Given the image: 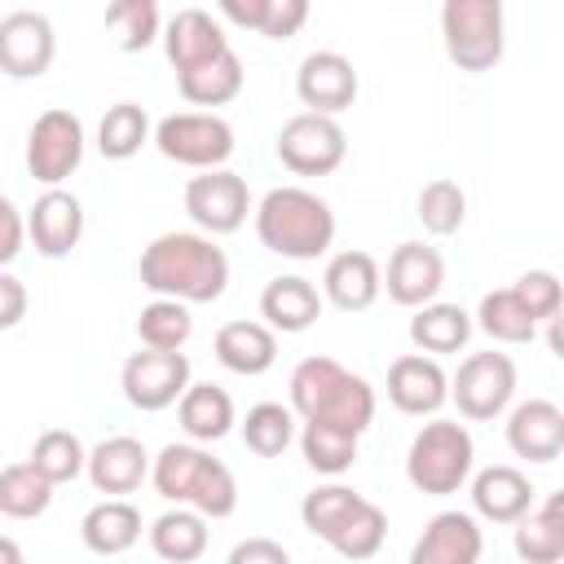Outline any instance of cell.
<instances>
[{"instance_id":"cell-35","label":"cell","mask_w":564,"mask_h":564,"mask_svg":"<svg viewBox=\"0 0 564 564\" xmlns=\"http://www.w3.org/2000/svg\"><path fill=\"white\" fill-rule=\"evenodd\" d=\"M150 132V119L137 101H115L106 115H101V128H97V145L106 159H132L141 150Z\"/></svg>"},{"instance_id":"cell-26","label":"cell","mask_w":564,"mask_h":564,"mask_svg":"<svg viewBox=\"0 0 564 564\" xmlns=\"http://www.w3.org/2000/svg\"><path fill=\"white\" fill-rule=\"evenodd\" d=\"M176 84H181V97L194 106H225L242 93V62L234 48H225L189 70H176Z\"/></svg>"},{"instance_id":"cell-38","label":"cell","mask_w":564,"mask_h":564,"mask_svg":"<svg viewBox=\"0 0 564 564\" xmlns=\"http://www.w3.org/2000/svg\"><path fill=\"white\" fill-rule=\"evenodd\" d=\"M189 308H185V300H172V295H159L154 304H145L141 308V317H137V335H141V344H150V348H181L185 339H189Z\"/></svg>"},{"instance_id":"cell-25","label":"cell","mask_w":564,"mask_h":564,"mask_svg":"<svg viewBox=\"0 0 564 564\" xmlns=\"http://www.w3.org/2000/svg\"><path fill=\"white\" fill-rule=\"evenodd\" d=\"M260 313L273 330H308L322 317V295L304 278H273L260 295Z\"/></svg>"},{"instance_id":"cell-40","label":"cell","mask_w":564,"mask_h":564,"mask_svg":"<svg viewBox=\"0 0 564 564\" xmlns=\"http://www.w3.org/2000/svg\"><path fill=\"white\" fill-rule=\"evenodd\" d=\"M357 502H361V494L357 489H344V485H322V489H313V494H304V507H300V520H304V529L308 533H317V538H330L352 511H357Z\"/></svg>"},{"instance_id":"cell-33","label":"cell","mask_w":564,"mask_h":564,"mask_svg":"<svg viewBox=\"0 0 564 564\" xmlns=\"http://www.w3.org/2000/svg\"><path fill=\"white\" fill-rule=\"evenodd\" d=\"M291 436H295V419H291V410L278 405V401H260V405H251L247 419H242V441H247V449L260 454V458H278V454L291 445Z\"/></svg>"},{"instance_id":"cell-46","label":"cell","mask_w":564,"mask_h":564,"mask_svg":"<svg viewBox=\"0 0 564 564\" xmlns=\"http://www.w3.org/2000/svg\"><path fill=\"white\" fill-rule=\"evenodd\" d=\"M22 251V216L9 198H0V264H9Z\"/></svg>"},{"instance_id":"cell-19","label":"cell","mask_w":564,"mask_h":564,"mask_svg":"<svg viewBox=\"0 0 564 564\" xmlns=\"http://www.w3.org/2000/svg\"><path fill=\"white\" fill-rule=\"evenodd\" d=\"M480 555V529L467 511H441L427 520L423 538L414 542V564H471Z\"/></svg>"},{"instance_id":"cell-8","label":"cell","mask_w":564,"mask_h":564,"mask_svg":"<svg viewBox=\"0 0 564 564\" xmlns=\"http://www.w3.org/2000/svg\"><path fill=\"white\" fill-rule=\"evenodd\" d=\"M154 141L172 163L185 167H220L234 154V128L220 115H203V110H181L159 119Z\"/></svg>"},{"instance_id":"cell-23","label":"cell","mask_w":564,"mask_h":564,"mask_svg":"<svg viewBox=\"0 0 564 564\" xmlns=\"http://www.w3.org/2000/svg\"><path fill=\"white\" fill-rule=\"evenodd\" d=\"M163 48H167V62L176 70H189L216 53L229 48V40L220 35V26L212 22V13L203 9H181L172 22H167V35H163Z\"/></svg>"},{"instance_id":"cell-15","label":"cell","mask_w":564,"mask_h":564,"mask_svg":"<svg viewBox=\"0 0 564 564\" xmlns=\"http://www.w3.org/2000/svg\"><path fill=\"white\" fill-rule=\"evenodd\" d=\"M445 282V260L436 247H423V242H401L392 256H388V295L405 308H419V304H432V295L441 291Z\"/></svg>"},{"instance_id":"cell-24","label":"cell","mask_w":564,"mask_h":564,"mask_svg":"<svg viewBox=\"0 0 564 564\" xmlns=\"http://www.w3.org/2000/svg\"><path fill=\"white\" fill-rule=\"evenodd\" d=\"M216 357L234 375H260V370H269L273 357H278L273 326H264V322H225L216 330Z\"/></svg>"},{"instance_id":"cell-12","label":"cell","mask_w":564,"mask_h":564,"mask_svg":"<svg viewBox=\"0 0 564 564\" xmlns=\"http://www.w3.org/2000/svg\"><path fill=\"white\" fill-rule=\"evenodd\" d=\"M247 207H251V194L238 172L203 167V176H189L185 185V212L194 216V225L212 234H234L247 220Z\"/></svg>"},{"instance_id":"cell-4","label":"cell","mask_w":564,"mask_h":564,"mask_svg":"<svg viewBox=\"0 0 564 564\" xmlns=\"http://www.w3.org/2000/svg\"><path fill=\"white\" fill-rule=\"evenodd\" d=\"M154 489L172 502L198 507L203 516H229L238 502L234 471L194 445H167L154 458Z\"/></svg>"},{"instance_id":"cell-3","label":"cell","mask_w":564,"mask_h":564,"mask_svg":"<svg viewBox=\"0 0 564 564\" xmlns=\"http://www.w3.org/2000/svg\"><path fill=\"white\" fill-rule=\"evenodd\" d=\"M291 405L304 419H330L352 432H366L375 419V388L344 370L335 357H304L291 375Z\"/></svg>"},{"instance_id":"cell-9","label":"cell","mask_w":564,"mask_h":564,"mask_svg":"<svg viewBox=\"0 0 564 564\" xmlns=\"http://www.w3.org/2000/svg\"><path fill=\"white\" fill-rule=\"evenodd\" d=\"M79 159H84V123L70 110H62V106L35 115L31 137H26V167H31V176L44 181V185H57V181H66L79 167Z\"/></svg>"},{"instance_id":"cell-7","label":"cell","mask_w":564,"mask_h":564,"mask_svg":"<svg viewBox=\"0 0 564 564\" xmlns=\"http://www.w3.org/2000/svg\"><path fill=\"white\" fill-rule=\"evenodd\" d=\"M344 154H348L344 128L322 110H300L278 132V159L295 176H326L344 163Z\"/></svg>"},{"instance_id":"cell-37","label":"cell","mask_w":564,"mask_h":564,"mask_svg":"<svg viewBox=\"0 0 564 564\" xmlns=\"http://www.w3.org/2000/svg\"><path fill=\"white\" fill-rule=\"evenodd\" d=\"M463 216H467V194H463L458 181L436 176V181H427L419 189V220H423L427 234H441L445 238V234H454L463 225Z\"/></svg>"},{"instance_id":"cell-18","label":"cell","mask_w":564,"mask_h":564,"mask_svg":"<svg viewBox=\"0 0 564 564\" xmlns=\"http://www.w3.org/2000/svg\"><path fill=\"white\" fill-rule=\"evenodd\" d=\"M26 229H31L40 256H48V260L70 256V247H75L79 234H84V207H79L75 194L48 189V194L35 198V207H31V216H26Z\"/></svg>"},{"instance_id":"cell-17","label":"cell","mask_w":564,"mask_h":564,"mask_svg":"<svg viewBox=\"0 0 564 564\" xmlns=\"http://www.w3.org/2000/svg\"><path fill=\"white\" fill-rule=\"evenodd\" d=\"M507 445L529 463H551L564 449V410L555 401H524L507 419Z\"/></svg>"},{"instance_id":"cell-48","label":"cell","mask_w":564,"mask_h":564,"mask_svg":"<svg viewBox=\"0 0 564 564\" xmlns=\"http://www.w3.org/2000/svg\"><path fill=\"white\" fill-rule=\"evenodd\" d=\"M220 9H225V18H229V22L260 31V13H264V0H220Z\"/></svg>"},{"instance_id":"cell-30","label":"cell","mask_w":564,"mask_h":564,"mask_svg":"<svg viewBox=\"0 0 564 564\" xmlns=\"http://www.w3.org/2000/svg\"><path fill=\"white\" fill-rule=\"evenodd\" d=\"M471 335V317L458 304H419L410 317V339L423 352H458Z\"/></svg>"},{"instance_id":"cell-44","label":"cell","mask_w":564,"mask_h":564,"mask_svg":"<svg viewBox=\"0 0 564 564\" xmlns=\"http://www.w3.org/2000/svg\"><path fill=\"white\" fill-rule=\"evenodd\" d=\"M304 22H308V0H264L260 35H269V40H291Z\"/></svg>"},{"instance_id":"cell-1","label":"cell","mask_w":564,"mask_h":564,"mask_svg":"<svg viewBox=\"0 0 564 564\" xmlns=\"http://www.w3.org/2000/svg\"><path fill=\"white\" fill-rule=\"evenodd\" d=\"M225 282H229V260L212 238L159 234L141 251V286H150L154 295L212 304L225 295Z\"/></svg>"},{"instance_id":"cell-41","label":"cell","mask_w":564,"mask_h":564,"mask_svg":"<svg viewBox=\"0 0 564 564\" xmlns=\"http://www.w3.org/2000/svg\"><path fill=\"white\" fill-rule=\"evenodd\" d=\"M106 26L119 35L123 53H141L159 35V4L154 0H115L106 9Z\"/></svg>"},{"instance_id":"cell-16","label":"cell","mask_w":564,"mask_h":564,"mask_svg":"<svg viewBox=\"0 0 564 564\" xmlns=\"http://www.w3.org/2000/svg\"><path fill=\"white\" fill-rule=\"evenodd\" d=\"M445 397H449V383H445V370L432 357L405 352L388 366V401L401 414H432Z\"/></svg>"},{"instance_id":"cell-2","label":"cell","mask_w":564,"mask_h":564,"mask_svg":"<svg viewBox=\"0 0 564 564\" xmlns=\"http://www.w3.org/2000/svg\"><path fill=\"white\" fill-rule=\"evenodd\" d=\"M256 234L278 256L313 260L335 238V212L326 207V198H317L300 185H278L256 207Z\"/></svg>"},{"instance_id":"cell-13","label":"cell","mask_w":564,"mask_h":564,"mask_svg":"<svg viewBox=\"0 0 564 564\" xmlns=\"http://www.w3.org/2000/svg\"><path fill=\"white\" fill-rule=\"evenodd\" d=\"M53 53H57V40L44 13L18 9L0 22V70H9L13 79H40L53 66Z\"/></svg>"},{"instance_id":"cell-10","label":"cell","mask_w":564,"mask_h":564,"mask_svg":"<svg viewBox=\"0 0 564 564\" xmlns=\"http://www.w3.org/2000/svg\"><path fill=\"white\" fill-rule=\"evenodd\" d=\"M119 383H123V397L137 410H163L176 397H185V388H189V357L181 348H150L145 344V352H132L123 361Z\"/></svg>"},{"instance_id":"cell-27","label":"cell","mask_w":564,"mask_h":564,"mask_svg":"<svg viewBox=\"0 0 564 564\" xmlns=\"http://www.w3.org/2000/svg\"><path fill=\"white\" fill-rule=\"evenodd\" d=\"M84 542H88V551H97V555H119V551H128L137 538H141V511L132 507V502H123V498H106V502H97L88 516H84Z\"/></svg>"},{"instance_id":"cell-5","label":"cell","mask_w":564,"mask_h":564,"mask_svg":"<svg viewBox=\"0 0 564 564\" xmlns=\"http://www.w3.org/2000/svg\"><path fill=\"white\" fill-rule=\"evenodd\" d=\"M405 476L419 494H454L471 476V436L454 419H432L414 432Z\"/></svg>"},{"instance_id":"cell-6","label":"cell","mask_w":564,"mask_h":564,"mask_svg":"<svg viewBox=\"0 0 564 564\" xmlns=\"http://www.w3.org/2000/svg\"><path fill=\"white\" fill-rule=\"evenodd\" d=\"M445 53L458 70H489L502 57V0H445Z\"/></svg>"},{"instance_id":"cell-36","label":"cell","mask_w":564,"mask_h":564,"mask_svg":"<svg viewBox=\"0 0 564 564\" xmlns=\"http://www.w3.org/2000/svg\"><path fill=\"white\" fill-rule=\"evenodd\" d=\"M480 326L494 339H502V344H529L533 339V313L524 308V300L516 295V286L489 291L480 300Z\"/></svg>"},{"instance_id":"cell-47","label":"cell","mask_w":564,"mask_h":564,"mask_svg":"<svg viewBox=\"0 0 564 564\" xmlns=\"http://www.w3.org/2000/svg\"><path fill=\"white\" fill-rule=\"evenodd\" d=\"M229 560L234 564H286V546H278L269 538H251V542H238Z\"/></svg>"},{"instance_id":"cell-45","label":"cell","mask_w":564,"mask_h":564,"mask_svg":"<svg viewBox=\"0 0 564 564\" xmlns=\"http://www.w3.org/2000/svg\"><path fill=\"white\" fill-rule=\"evenodd\" d=\"M26 313V286L13 273H0V326H18Z\"/></svg>"},{"instance_id":"cell-39","label":"cell","mask_w":564,"mask_h":564,"mask_svg":"<svg viewBox=\"0 0 564 564\" xmlns=\"http://www.w3.org/2000/svg\"><path fill=\"white\" fill-rule=\"evenodd\" d=\"M383 529H388L383 511H379L370 498H361L357 511H352L326 542H330L339 555H348V560H370V555L379 551V542H383Z\"/></svg>"},{"instance_id":"cell-22","label":"cell","mask_w":564,"mask_h":564,"mask_svg":"<svg viewBox=\"0 0 564 564\" xmlns=\"http://www.w3.org/2000/svg\"><path fill=\"white\" fill-rule=\"evenodd\" d=\"M326 295L330 304H339L344 313H361L375 304L379 295V260L370 251H339L330 264H326Z\"/></svg>"},{"instance_id":"cell-49","label":"cell","mask_w":564,"mask_h":564,"mask_svg":"<svg viewBox=\"0 0 564 564\" xmlns=\"http://www.w3.org/2000/svg\"><path fill=\"white\" fill-rule=\"evenodd\" d=\"M538 520L542 524H551L560 538H564V489H555L546 502H542V511H538Z\"/></svg>"},{"instance_id":"cell-11","label":"cell","mask_w":564,"mask_h":564,"mask_svg":"<svg viewBox=\"0 0 564 564\" xmlns=\"http://www.w3.org/2000/svg\"><path fill=\"white\" fill-rule=\"evenodd\" d=\"M454 401H458V414L463 419H494L507 410L511 392H516V361L507 352H471L458 375H454Z\"/></svg>"},{"instance_id":"cell-14","label":"cell","mask_w":564,"mask_h":564,"mask_svg":"<svg viewBox=\"0 0 564 564\" xmlns=\"http://www.w3.org/2000/svg\"><path fill=\"white\" fill-rule=\"evenodd\" d=\"M295 93L308 110H322V115H335V110H348L357 101V70L344 53H330V48H317L300 62L295 70Z\"/></svg>"},{"instance_id":"cell-29","label":"cell","mask_w":564,"mask_h":564,"mask_svg":"<svg viewBox=\"0 0 564 564\" xmlns=\"http://www.w3.org/2000/svg\"><path fill=\"white\" fill-rule=\"evenodd\" d=\"M357 436H361V432H352V427H344V423H330V419H304V436H300V445H304V458H308L313 471L339 476V471H348L352 458H357Z\"/></svg>"},{"instance_id":"cell-21","label":"cell","mask_w":564,"mask_h":564,"mask_svg":"<svg viewBox=\"0 0 564 564\" xmlns=\"http://www.w3.org/2000/svg\"><path fill=\"white\" fill-rule=\"evenodd\" d=\"M529 498H533V485L520 467H485L476 480H471V502L480 516H489L494 524H511L529 511Z\"/></svg>"},{"instance_id":"cell-28","label":"cell","mask_w":564,"mask_h":564,"mask_svg":"<svg viewBox=\"0 0 564 564\" xmlns=\"http://www.w3.org/2000/svg\"><path fill=\"white\" fill-rule=\"evenodd\" d=\"M176 414H181V427L194 441H220L234 427V401L216 383H189L181 405H176Z\"/></svg>"},{"instance_id":"cell-42","label":"cell","mask_w":564,"mask_h":564,"mask_svg":"<svg viewBox=\"0 0 564 564\" xmlns=\"http://www.w3.org/2000/svg\"><path fill=\"white\" fill-rule=\"evenodd\" d=\"M516 295L524 300V308L533 313V322H538V317L551 322V317L564 308V286H560V278L546 273V269H529V273H520V278H516Z\"/></svg>"},{"instance_id":"cell-43","label":"cell","mask_w":564,"mask_h":564,"mask_svg":"<svg viewBox=\"0 0 564 564\" xmlns=\"http://www.w3.org/2000/svg\"><path fill=\"white\" fill-rule=\"evenodd\" d=\"M516 551H520V560H529V564H551V560L564 555V538H560L551 524H542V520L533 516V520H524V524L516 529Z\"/></svg>"},{"instance_id":"cell-34","label":"cell","mask_w":564,"mask_h":564,"mask_svg":"<svg viewBox=\"0 0 564 564\" xmlns=\"http://www.w3.org/2000/svg\"><path fill=\"white\" fill-rule=\"evenodd\" d=\"M31 463H35L53 485H66V480H75V476L88 467V454H84V445H79L75 432H66V427H48V432L35 436V445H31Z\"/></svg>"},{"instance_id":"cell-31","label":"cell","mask_w":564,"mask_h":564,"mask_svg":"<svg viewBox=\"0 0 564 564\" xmlns=\"http://www.w3.org/2000/svg\"><path fill=\"white\" fill-rule=\"evenodd\" d=\"M53 502V480L26 458V463H9L0 471V511L13 520H31L40 511H48Z\"/></svg>"},{"instance_id":"cell-50","label":"cell","mask_w":564,"mask_h":564,"mask_svg":"<svg viewBox=\"0 0 564 564\" xmlns=\"http://www.w3.org/2000/svg\"><path fill=\"white\" fill-rule=\"evenodd\" d=\"M546 344H551V352L564 361V308L551 317V326H546Z\"/></svg>"},{"instance_id":"cell-51","label":"cell","mask_w":564,"mask_h":564,"mask_svg":"<svg viewBox=\"0 0 564 564\" xmlns=\"http://www.w3.org/2000/svg\"><path fill=\"white\" fill-rule=\"evenodd\" d=\"M0 564H18V546L13 542H0Z\"/></svg>"},{"instance_id":"cell-20","label":"cell","mask_w":564,"mask_h":564,"mask_svg":"<svg viewBox=\"0 0 564 564\" xmlns=\"http://www.w3.org/2000/svg\"><path fill=\"white\" fill-rule=\"evenodd\" d=\"M150 471V454L137 436H110L88 454V476L101 494H132Z\"/></svg>"},{"instance_id":"cell-32","label":"cell","mask_w":564,"mask_h":564,"mask_svg":"<svg viewBox=\"0 0 564 564\" xmlns=\"http://www.w3.org/2000/svg\"><path fill=\"white\" fill-rule=\"evenodd\" d=\"M150 542H154V555H163V560H176V564L198 560L203 546H207L203 511H198V507H194V511H181V507H176V511L159 516L154 529H150Z\"/></svg>"}]
</instances>
